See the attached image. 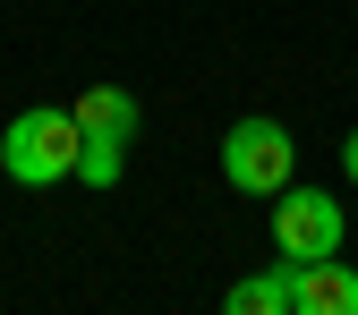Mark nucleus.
<instances>
[{
	"instance_id": "obj_1",
	"label": "nucleus",
	"mask_w": 358,
	"mask_h": 315,
	"mask_svg": "<svg viewBox=\"0 0 358 315\" xmlns=\"http://www.w3.org/2000/svg\"><path fill=\"white\" fill-rule=\"evenodd\" d=\"M77 154H85L77 111L34 103V111H17L9 128H0V170H9L17 188H60V179H77Z\"/></svg>"
},
{
	"instance_id": "obj_5",
	"label": "nucleus",
	"mask_w": 358,
	"mask_h": 315,
	"mask_svg": "<svg viewBox=\"0 0 358 315\" xmlns=\"http://www.w3.org/2000/svg\"><path fill=\"white\" fill-rule=\"evenodd\" d=\"M69 111H77V128H85V137H111V145H128V137H137V94H128V85H85Z\"/></svg>"
},
{
	"instance_id": "obj_3",
	"label": "nucleus",
	"mask_w": 358,
	"mask_h": 315,
	"mask_svg": "<svg viewBox=\"0 0 358 315\" xmlns=\"http://www.w3.org/2000/svg\"><path fill=\"white\" fill-rule=\"evenodd\" d=\"M341 196H324V188H282L273 196V256H290V264H316V256H341Z\"/></svg>"
},
{
	"instance_id": "obj_6",
	"label": "nucleus",
	"mask_w": 358,
	"mask_h": 315,
	"mask_svg": "<svg viewBox=\"0 0 358 315\" xmlns=\"http://www.w3.org/2000/svg\"><path fill=\"white\" fill-rule=\"evenodd\" d=\"M222 307H231V315H290V256H273L264 273L231 281V290H222Z\"/></svg>"
},
{
	"instance_id": "obj_2",
	"label": "nucleus",
	"mask_w": 358,
	"mask_h": 315,
	"mask_svg": "<svg viewBox=\"0 0 358 315\" xmlns=\"http://www.w3.org/2000/svg\"><path fill=\"white\" fill-rule=\"evenodd\" d=\"M290 170H299V145H290L282 119H231V128H222V179H231L239 196L273 205L290 188Z\"/></svg>"
},
{
	"instance_id": "obj_7",
	"label": "nucleus",
	"mask_w": 358,
	"mask_h": 315,
	"mask_svg": "<svg viewBox=\"0 0 358 315\" xmlns=\"http://www.w3.org/2000/svg\"><path fill=\"white\" fill-rule=\"evenodd\" d=\"M120 170H128V145L85 137V154H77V179H85V188H120Z\"/></svg>"
},
{
	"instance_id": "obj_4",
	"label": "nucleus",
	"mask_w": 358,
	"mask_h": 315,
	"mask_svg": "<svg viewBox=\"0 0 358 315\" xmlns=\"http://www.w3.org/2000/svg\"><path fill=\"white\" fill-rule=\"evenodd\" d=\"M290 315H358V264L341 256L290 264Z\"/></svg>"
},
{
	"instance_id": "obj_8",
	"label": "nucleus",
	"mask_w": 358,
	"mask_h": 315,
	"mask_svg": "<svg viewBox=\"0 0 358 315\" xmlns=\"http://www.w3.org/2000/svg\"><path fill=\"white\" fill-rule=\"evenodd\" d=\"M341 179H350V188H358V128H350V137H341Z\"/></svg>"
}]
</instances>
